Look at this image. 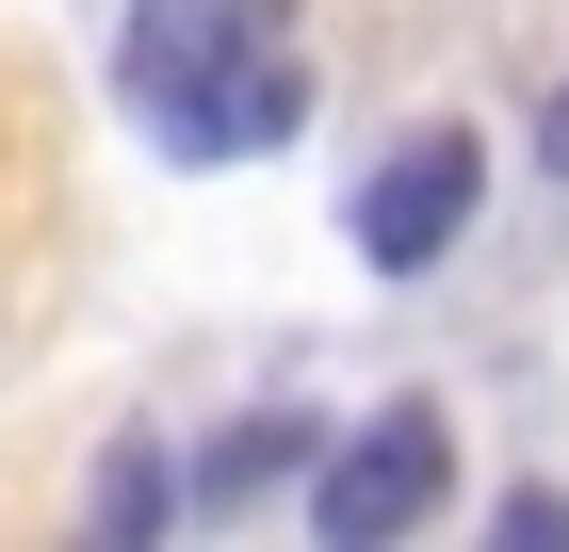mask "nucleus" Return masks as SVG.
<instances>
[{
  "instance_id": "obj_7",
  "label": "nucleus",
  "mask_w": 569,
  "mask_h": 552,
  "mask_svg": "<svg viewBox=\"0 0 569 552\" xmlns=\"http://www.w3.org/2000/svg\"><path fill=\"white\" fill-rule=\"evenodd\" d=\"M537 163L569 179V82H537Z\"/></svg>"
},
{
  "instance_id": "obj_6",
  "label": "nucleus",
  "mask_w": 569,
  "mask_h": 552,
  "mask_svg": "<svg viewBox=\"0 0 569 552\" xmlns=\"http://www.w3.org/2000/svg\"><path fill=\"white\" fill-rule=\"evenodd\" d=\"M488 536H505V552H569V504H553V488H521V504L488 520Z\"/></svg>"
},
{
  "instance_id": "obj_4",
  "label": "nucleus",
  "mask_w": 569,
  "mask_h": 552,
  "mask_svg": "<svg viewBox=\"0 0 569 552\" xmlns=\"http://www.w3.org/2000/svg\"><path fill=\"white\" fill-rule=\"evenodd\" d=\"M326 471V439H309V407H244V423L196 455V520H228V504H277V488H309Z\"/></svg>"
},
{
  "instance_id": "obj_5",
  "label": "nucleus",
  "mask_w": 569,
  "mask_h": 552,
  "mask_svg": "<svg viewBox=\"0 0 569 552\" xmlns=\"http://www.w3.org/2000/svg\"><path fill=\"white\" fill-rule=\"evenodd\" d=\"M82 520H98L114 552H147L163 520H196V471H179L163 439H114V455H98V488H82Z\"/></svg>"
},
{
  "instance_id": "obj_1",
  "label": "nucleus",
  "mask_w": 569,
  "mask_h": 552,
  "mask_svg": "<svg viewBox=\"0 0 569 552\" xmlns=\"http://www.w3.org/2000/svg\"><path fill=\"white\" fill-rule=\"evenodd\" d=\"M114 98L163 163H261L309 130V33L293 0H131Z\"/></svg>"
},
{
  "instance_id": "obj_2",
  "label": "nucleus",
  "mask_w": 569,
  "mask_h": 552,
  "mask_svg": "<svg viewBox=\"0 0 569 552\" xmlns=\"http://www.w3.org/2000/svg\"><path fill=\"white\" fill-rule=\"evenodd\" d=\"M293 504H309V536H326V552H391V536H423V520L456 504V423L407 390V407H375L358 439H326V471H309Z\"/></svg>"
},
{
  "instance_id": "obj_3",
  "label": "nucleus",
  "mask_w": 569,
  "mask_h": 552,
  "mask_svg": "<svg viewBox=\"0 0 569 552\" xmlns=\"http://www.w3.org/2000/svg\"><path fill=\"white\" fill-rule=\"evenodd\" d=\"M472 195H488V147H472V130H407L391 163L358 179V260H375V277H423V260H456Z\"/></svg>"
}]
</instances>
